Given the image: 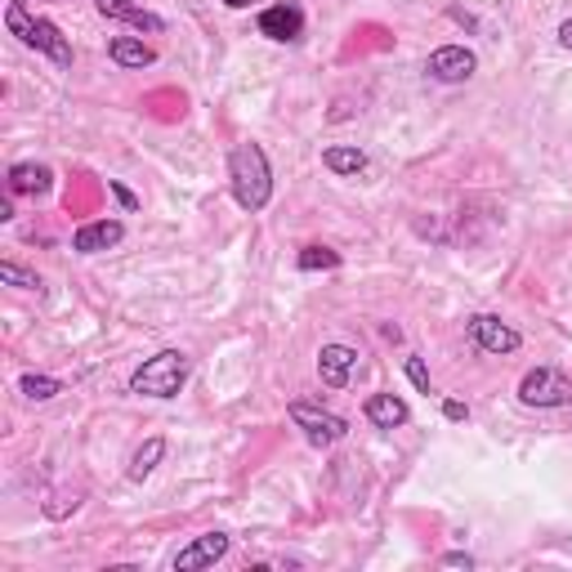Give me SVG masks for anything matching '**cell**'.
Wrapping results in <instances>:
<instances>
[{"mask_svg":"<svg viewBox=\"0 0 572 572\" xmlns=\"http://www.w3.org/2000/svg\"><path fill=\"white\" fill-rule=\"evenodd\" d=\"M6 188H10V197H45L54 188V170L41 162H14L6 175Z\"/></svg>","mask_w":572,"mask_h":572,"instance_id":"13","label":"cell"},{"mask_svg":"<svg viewBox=\"0 0 572 572\" xmlns=\"http://www.w3.org/2000/svg\"><path fill=\"white\" fill-rule=\"evenodd\" d=\"M108 58H112L117 67L143 72V67H153V63H157V50H153V45H143L139 36H112V41H108Z\"/></svg>","mask_w":572,"mask_h":572,"instance_id":"15","label":"cell"},{"mask_svg":"<svg viewBox=\"0 0 572 572\" xmlns=\"http://www.w3.org/2000/svg\"><path fill=\"white\" fill-rule=\"evenodd\" d=\"M465 336H470L483 353H519V349H524V331H515L510 322H501L496 314H470Z\"/></svg>","mask_w":572,"mask_h":572,"instance_id":"6","label":"cell"},{"mask_svg":"<svg viewBox=\"0 0 572 572\" xmlns=\"http://www.w3.org/2000/svg\"><path fill=\"white\" fill-rule=\"evenodd\" d=\"M108 193L121 201V210H139V197H134V193H130L121 179H108Z\"/></svg>","mask_w":572,"mask_h":572,"instance_id":"23","label":"cell"},{"mask_svg":"<svg viewBox=\"0 0 572 572\" xmlns=\"http://www.w3.org/2000/svg\"><path fill=\"white\" fill-rule=\"evenodd\" d=\"M559 45H563V50H572V19H568V23H559Z\"/></svg>","mask_w":572,"mask_h":572,"instance_id":"26","label":"cell"},{"mask_svg":"<svg viewBox=\"0 0 572 572\" xmlns=\"http://www.w3.org/2000/svg\"><path fill=\"white\" fill-rule=\"evenodd\" d=\"M229 10H246V6H255V0H224Z\"/></svg>","mask_w":572,"mask_h":572,"instance_id":"27","label":"cell"},{"mask_svg":"<svg viewBox=\"0 0 572 572\" xmlns=\"http://www.w3.org/2000/svg\"><path fill=\"white\" fill-rule=\"evenodd\" d=\"M6 28H10V36H19L28 50L45 54L50 63L72 67V41L63 36V28H58L54 19H36V14H28L23 0H10V6H6Z\"/></svg>","mask_w":572,"mask_h":572,"instance_id":"3","label":"cell"},{"mask_svg":"<svg viewBox=\"0 0 572 572\" xmlns=\"http://www.w3.org/2000/svg\"><path fill=\"white\" fill-rule=\"evenodd\" d=\"M95 10H99L103 19H112V23H130V28H139V32H153V36L166 32V19L153 14V10H143V6H134V0H95Z\"/></svg>","mask_w":572,"mask_h":572,"instance_id":"12","label":"cell"},{"mask_svg":"<svg viewBox=\"0 0 572 572\" xmlns=\"http://www.w3.org/2000/svg\"><path fill=\"white\" fill-rule=\"evenodd\" d=\"M403 372H407V381H411L420 394H429V367H425V358H420V353H407Z\"/></svg>","mask_w":572,"mask_h":572,"instance_id":"21","label":"cell"},{"mask_svg":"<svg viewBox=\"0 0 572 572\" xmlns=\"http://www.w3.org/2000/svg\"><path fill=\"white\" fill-rule=\"evenodd\" d=\"M0 282H6V286H19V292H41V286H45L32 268H23V264H14V260H0Z\"/></svg>","mask_w":572,"mask_h":572,"instance_id":"20","label":"cell"},{"mask_svg":"<svg viewBox=\"0 0 572 572\" xmlns=\"http://www.w3.org/2000/svg\"><path fill=\"white\" fill-rule=\"evenodd\" d=\"M255 28H260V36H268L277 45H296L305 36V10L296 6V0H277V6L260 10Z\"/></svg>","mask_w":572,"mask_h":572,"instance_id":"8","label":"cell"},{"mask_svg":"<svg viewBox=\"0 0 572 572\" xmlns=\"http://www.w3.org/2000/svg\"><path fill=\"white\" fill-rule=\"evenodd\" d=\"M121 242H125L121 220H90V224H81L77 233H72V251L77 255H103V251H112Z\"/></svg>","mask_w":572,"mask_h":572,"instance_id":"11","label":"cell"},{"mask_svg":"<svg viewBox=\"0 0 572 572\" xmlns=\"http://www.w3.org/2000/svg\"><path fill=\"white\" fill-rule=\"evenodd\" d=\"M229 188H233V201L251 215H260L273 201V166L260 143L246 139L229 153Z\"/></svg>","mask_w":572,"mask_h":572,"instance_id":"1","label":"cell"},{"mask_svg":"<svg viewBox=\"0 0 572 572\" xmlns=\"http://www.w3.org/2000/svg\"><path fill=\"white\" fill-rule=\"evenodd\" d=\"M474 67H479V58H474L470 45H439L435 54L425 58L429 81H439V86H461V81H470Z\"/></svg>","mask_w":572,"mask_h":572,"instance_id":"7","label":"cell"},{"mask_svg":"<svg viewBox=\"0 0 572 572\" xmlns=\"http://www.w3.org/2000/svg\"><path fill=\"white\" fill-rule=\"evenodd\" d=\"M166 461V439L162 435H153V439H143L139 448H134V457H130V465H125V479L130 483H143L157 465Z\"/></svg>","mask_w":572,"mask_h":572,"instance_id":"17","label":"cell"},{"mask_svg":"<svg viewBox=\"0 0 572 572\" xmlns=\"http://www.w3.org/2000/svg\"><path fill=\"white\" fill-rule=\"evenodd\" d=\"M353 367H358V349L353 344H322L318 349V381L327 385V389H344L349 385V376H353Z\"/></svg>","mask_w":572,"mask_h":572,"instance_id":"10","label":"cell"},{"mask_svg":"<svg viewBox=\"0 0 572 572\" xmlns=\"http://www.w3.org/2000/svg\"><path fill=\"white\" fill-rule=\"evenodd\" d=\"M188 376H193L188 353H179V349H162V353H153V358H143V363L130 372V394L170 403V398L184 394Z\"/></svg>","mask_w":572,"mask_h":572,"instance_id":"2","label":"cell"},{"mask_svg":"<svg viewBox=\"0 0 572 572\" xmlns=\"http://www.w3.org/2000/svg\"><path fill=\"white\" fill-rule=\"evenodd\" d=\"M322 166L340 179H353L367 170V153L358 148V143H331V148H322Z\"/></svg>","mask_w":572,"mask_h":572,"instance_id":"16","label":"cell"},{"mask_svg":"<svg viewBox=\"0 0 572 572\" xmlns=\"http://www.w3.org/2000/svg\"><path fill=\"white\" fill-rule=\"evenodd\" d=\"M54 6H67V0H54Z\"/></svg>","mask_w":572,"mask_h":572,"instance_id":"28","label":"cell"},{"mask_svg":"<svg viewBox=\"0 0 572 572\" xmlns=\"http://www.w3.org/2000/svg\"><path fill=\"white\" fill-rule=\"evenodd\" d=\"M286 416H292V425L305 435L309 448H336V443L349 439V420L336 416V411H327V407H318V403L292 398V403H286Z\"/></svg>","mask_w":572,"mask_h":572,"instance_id":"4","label":"cell"},{"mask_svg":"<svg viewBox=\"0 0 572 572\" xmlns=\"http://www.w3.org/2000/svg\"><path fill=\"white\" fill-rule=\"evenodd\" d=\"M443 416H448V420H470V407H465L461 398H448V403H443Z\"/></svg>","mask_w":572,"mask_h":572,"instance_id":"24","label":"cell"},{"mask_svg":"<svg viewBox=\"0 0 572 572\" xmlns=\"http://www.w3.org/2000/svg\"><path fill=\"white\" fill-rule=\"evenodd\" d=\"M233 550V541H229V532H201V537H193L179 554H175V572H197V568H215L224 554Z\"/></svg>","mask_w":572,"mask_h":572,"instance_id":"9","label":"cell"},{"mask_svg":"<svg viewBox=\"0 0 572 572\" xmlns=\"http://www.w3.org/2000/svg\"><path fill=\"white\" fill-rule=\"evenodd\" d=\"M19 394L32 398V403H50V398L63 394V381H54V376H36V372H23V376H19Z\"/></svg>","mask_w":572,"mask_h":572,"instance_id":"19","label":"cell"},{"mask_svg":"<svg viewBox=\"0 0 572 572\" xmlns=\"http://www.w3.org/2000/svg\"><path fill=\"white\" fill-rule=\"evenodd\" d=\"M439 563H443V568H474V554H465V550H452V554H443Z\"/></svg>","mask_w":572,"mask_h":572,"instance_id":"25","label":"cell"},{"mask_svg":"<svg viewBox=\"0 0 572 572\" xmlns=\"http://www.w3.org/2000/svg\"><path fill=\"white\" fill-rule=\"evenodd\" d=\"M363 416H367V425H376V429H403V425L411 420V407H407L398 394H372V398L363 403Z\"/></svg>","mask_w":572,"mask_h":572,"instance_id":"14","label":"cell"},{"mask_svg":"<svg viewBox=\"0 0 572 572\" xmlns=\"http://www.w3.org/2000/svg\"><path fill=\"white\" fill-rule=\"evenodd\" d=\"M77 506H81V496H77V492H72V496H67V492H58V496H50V501H45V519H63L67 510H77Z\"/></svg>","mask_w":572,"mask_h":572,"instance_id":"22","label":"cell"},{"mask_svg":"<svg viewBox=\"0 0 572 572\" xmlns=\"http://www.w3.org/2000/svg\"><path fill=\"white\" fill-rule=\"evenodd\" d=\"M344 260H340V251H331V246H305L300 255H296V268L300 273H331V268H340Z\"/></svg>","mask_w":572,"mask_h":572,"instance_id":"18","label":"cell"},{"mask_svg":"<svg viewBox=\"0 0 572 572\" xmlns=\"http://www.w3.org/2000/svg\"><path fill=\"white\" fill-rule=\"evenodd\" d=\"M519 403L524 407H572V376L559 367H532L519 381Z\"/></svg>","mask_w":572,"mask_h":572,"instance_id":"5","label":"cell"}]
</instances>
